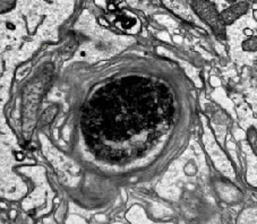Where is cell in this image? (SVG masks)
I'll use <instances>...</instances> for the list:
<instances>
[{"label":"cell","instance_id":"obj_2","mask_svg":"<svg viewBox=\"0 0 257 224\" xmlns=\"http://www.w3.org/2000/svg\"><path fill=\"white\" fill-rule=\"evenodd\" d=\"M248 8V2L246 1H241V2H238L233 5L232 7H230L229 9L223 10L222 14L220 15V18L223 23L226 24H231L238 18L239 16L242 15Z\"/></svg>","mask_w":257,"mask_h":224},{"label":"cell","instance_id":"obj_7","mask_svg":"<svg viewBox=\"0 0 257 224\" xmlns=\"http://www.w3.org/2000/svg\"><path fill=\"white\" fill-rule=\"evenodd\" d=\"M7 27L10 28V30H15V25L10 24V23H7Z\"/></svg>","mask_w":257,"mask_h":224},{"label":"cell","instance_id":"obj_9","mask_svg":"<svg viewBox=\"0 0 257 224\" xmlns=\"http://www.w3.org/2000/svg\"><path fill=\"white\" fill-rule=\"evenodd\" d=\"M109 9L111 10V9H114V5H112V3H110L109 5Z\"/></svg>","mask_w":257,"mask_h":224},{"label":"cell","instance_id":"obj_6","mask_svg":"<svg viewBox=\"0 0 257 224\" xmlns=\"http://www.w3.org/2000/svg\"><path fill=\"white\" fill-rule=\"evenodd\" d=\"M248 138H249V143L251 144L253 149L256 151V143H255V139H256V133H255L254 129H250L249 134H248Z\"/></svg>","mask_w":257,"mask_h":224},{"label":"cell","instance_id":"obj_8","mask_svg":"<svg viewBox=\"0 0 257 224\" xmlns=\"http://www.w3.org/2000/svg\"><path fill=\"white\" fill-rule=\"evenodd\" d=\"M16 155H17V160H23V159H24V155H23V154H19V153H17Z\"/></svg>","mask_w":257,"mask_h":224},{"label":"cell","instance_id":"obj_3","mask_svg":"<svg viewBox=\"0 0 257 224\" xmlns=\"http://www.w3.org/2000/svg\"><path fill=\"white\" fill-rule=\"evenodd\" d=\"M57 112H58V106L57 105L49 106V108L43 112V114H42V122L45 124L52 122L54 117L57 115Z\"/></svg>","mask_w":257,"mask_h":224},{"label":"cell","instance_id":"obj_1","mask_svg":"<svg viewBox=\"0 0 257 224\" xmlns=\"http://www.w3.org/2000/svg\"><path fill=\"white\" fill-rule=\"evenodd\" d=\"M193 7L198 14V16L213 27L214 32H223V25L220 23L222 21L220 18L213 2H210V1H194Z\"/></svg>","mask_w":257,"mask_h":224},{"label":"cell","instance_id":"obj_5","mask_svg":"<svg viewBox=\"0 0 257 224\" xmlns=\"http://www.w3.org/2000/svg\"><path fill=\"white\" fill-rule=\"evenodd\" d=\"M121 24L124 28H130L133 27V25H135V19L129 18V17H125L121 19Z\"/></svg>","mask_w":257,"mask_h":224},{"label":"cell","instance_id":"obj_4","mask_svg":"<svg viewBox=\"0 0 257 224\" xmlns=\"http://www.w3.org/2000/svg\"><path fill=\"white\" fill-rule=\"evenodd\" d=\"M242 48L247 51H256L257 48V42L256 39H249V40L245 41L242 43Z\"/></svg>","mask_w":257,"mask_h":224}]
</instances>
